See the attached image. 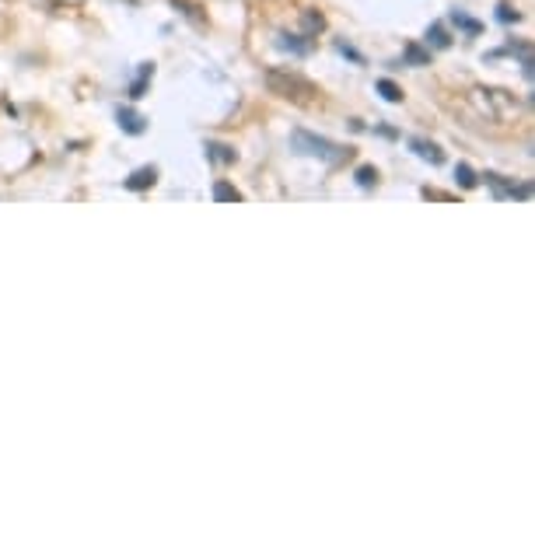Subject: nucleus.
<instances>
[{
  "label": "nucleus",
  "mask_w": 535,
  "mask_h": 535,
  "mask_svg": "<svg viewBox=\"0 0 535 535\" xmlns=\"http://www.w3.org/2000/svg\"><path fill=\"white\" fill-rule=\"evenodd\" d=\"M469 102H472L486 119H493V123H511V119H518V112H522L518 94H511V91H504V88H472L469 91Z\"/></svg>",
  "instance_id": "nucleus-1"
},
{
  "label": "nucleus",
  "mask_w": 535,
  "mask_h": 535,
  "mask_svg": "<svg viewBox=\"0 0 535 535\" xmlns=\"http://www.w3.org/2000/svg\"><path fill=\"white\" fill-rule=\"evenodd\" d=\"M290 151L319 158V161H329V165H336V161H343L350 154L347 147H340V144H333V140H326V137H319L312 130H290Z\"/></svg>",
  "instance_id": "nucleus-2"
},
{
  "label": "nucleus",
  "mask_w": 535,
  "mask_h": 535,
  "mask_svg": "<svg viewBox=\"0 0 535 535\" xmlns=\"http://www.w3.org/2000/svg\"><path fill=\"white\" fill-rule=\"evenodd\" d=\"M266 88L273 94H280V98H294V102H315V94L319 88L308 81V78H301V74H294V70H287V67H273L266 70Z\"/></svg>",
  "instance_id": "nucleus-3"
},
{
  "label": "nucleus",
  "mask_w": 535,
  "mask_h": 535,
  "mask_svg": "<svg viewBox=\"0 0 535 535\" xmlns=\"http://www.w3.org/2000/svg\"><path fill=\"white\" fill-rule=\"evenodd\" d=\"M276 49H283V53H290V56H308L312 53V39L308 35H276Z\"/></svg>",
  "instance_id": "nucleus-4"
},
{
  "label": "nucleus",
  "mask_w": 535,
  "mask_h": 535,
  "mask_svg": "<svg viewBox=\"0 0 535 535\" xmlns=\"http://www.w3.org/2000/svg\"><path fill=\"white\" fill-rule=\"evenodd\" d=\"M410 151H417L424 161H431V165H441L445 161V151L434 144V140H424V137H410Z\"/></svg>",
  "instance_id": "nucleus-5"
},
{
  "label": "nucleus",
  "mask_w": 535,
  "mask_h": 535,
  "mask_svg": "<svg viewBox=\"0 0 535 535\" xmlns=\"http://www.w3.org/2000/svg\"><path fill=\"white\" fill-rule=\"evenodd\" d=\"M116 119H119L123 133H130V137H140V133L147 130V119H144L140 112H133V109H119V112H116Z\"/></svg>",
  "instance_id": "nucleus-6"
},
{
  "label": "nucleus",
  "mask_w": 535,
  "mask_h": 535,
  "mask_svg": "<svg viewBox=\"0 0 535 535\" xmlns=\"http://www.w3.org/2000/svg\"><path fill=\"white\" fill-rule=\"evenodd\" d=\"M402 63H406V67H431V46L406 42V49H402Z\"/></svg>",
  "instance_id": "nucleus-7"
},
{
  "label": "nucleus",
  "mask_w": 535,
  "mask_h": 535,
  "mask_svg": "<svg viewBox=\"0 0 535 535\" xmlns=\"http://www.w3.org/2000/svg\"><path fill=\"white\" fill-rule=\"evenodd\" d=\"M158 182V168L154 165H144V168H137L133 176L126 178V189H133V192H144V189H151Z\"/></svg>",
  "instance_id": "nucleus-8"
},
{
  "label": "nucleus",
  "mask_w": 535,
  "mask_h": 535,
  "mask_svg": "<svg viewBox=\"0 0 535 535\" xmlns=\"http://www.w3.org/2000/svg\"><path fill=\"white\" fill-rule=\"evenodd\" d=\"M448 21H451L455 28H462V32H465L469 39H476V35L483 32V21H479V18H469V14H465V11H458V7H455V11L448 14Z\"/></svg>",
  "instance_id": "nucleus-9"
},
{
  "label": "nucleus",
  "mask_w": 535,
  "mask_h": 535,
  "mask_svg": "<svg viewBox=\"0 0 535 535\" xmlns=\"http://www.w3.org/2000/svg\"><path fill=\"white\" fill-rule=\"evenodd\" d=\"M207 158L217 161V165H235V151L221 140H207Z\"/></svg>",
  "instance_id": "nucleus-10"
},
{
  "label": "nucleus",
  "mask_w": 535,
  "mask_h": 535,
  "mask_svg": "<svg viewBox=\"0 0 535 535\" xmlns=\"http://www.w3.org/2000/svg\"><path fill=\"white\" fill-rule=\"evenodd\" d=\"M486 185L493 189V196L497 199H511V192H515V182L511 178H504V176H497V172H486Z\"/></svg>",
  "instance_id": "nucleus-11"
},
{
  "label": "nucleus",
  "mask_w": 535,
  "mask_h": 535,
  "mask_svg": "<svg viewBox=\"0 0 535 535\" xmlns=\"http://www.w3.org/2000/svg\"><path fill=\"white\" fill-rule=\"evenodd\" d=\"M322 28H326V18H322L319 11H301V35L312 39V35H319Z\"/></svg>",
  "instance_id": "nucleus-12"
},
{
  "label": "nucleus",
  "mask_w": 535,
  "mask_h": 535,
  "mask_svg": "<svg viewBox=\"0 0 535 535\" xmlns=\"http://www.w3.org/2000/svg\"><path fill=\"white\" fill-rule=\"evenodd\" d=\"M151 78H154V63H140V67H137V81L130 85V98H144Z\"/></svg>",
  "instance_id": "nucleus-13"
},
{
  "label": "nucleus",
  "mask_w": 535,
  "mask_h": 535,
  "mask_svg": "<svg viewBox=\"0 0 535 535\" xmlns=\"http://www.w3.org/2000/svg\"><path fill=\"white\" fill-rule=\"evenodd\" d=\"M427 46H434V49H448V46H451V35L445 32L441 21H434V25L427 28Z\"/></svg>",
  "instance_id": "nucleus-14"
},
{
  "label": "nucleus",
  "mask_w": 535,
  "mask_h": 535,
  "mask_svg": "<svg viewBox=\"0 0 535 535\" xmlns=\"http://www.w3.org/2000/svg\"><path fill=\"white\" fill-rule=\"evenodd\" d=\"M214 199H217V203H238L242 192H238L231 182H217V185H214Z\"/></svg>",
  "instance_id": "nucleus-15"
},
{
  "label": "nucleus",
  "mask_w": 535,
  "mask_h": 535,
  "mask_svg": "<svg viewBox=\"0 0 535 535\" xmlns=\"http://www.w3.org/2000/svg\"><path fill=\"white\" fill-rule=\"evenodd\" d=\"M374 88H378V94H381L385 102H402V88H399L395 81H388V78H381Z\"/></svg>",
  "instance_id": "nucleus-16"
},
{
  "label": "nucleus",
  "mask_w": 535,
  "mask_h": 535,
  "mask_svg": "<svg viewBox=\"0 0 535 535\" xmlns=\"http://www.w3.org/2000/svg\"><path fill=\"white\" fill-rule=\"evenodd\" d=\"M455 182H458L462 189H476V185H479V176H476L469 165H455Z\"/></svg>",
  "instance_id": "nucleus-17"
},
{
  "label": "nucleus",
  "mask_w": 535,
  "mask_h": 535,
  "mask_svg": "<svg viewBox=\"0 0 535 535\" xmlns=\"http://www.w3.org/2000/svg\"><path fill=\"white\" fill-rule=\"evenodd\" d=\"M354 178H357V185L360 189H374L378 185V172H374V165H360L354 172Z\"/></svg>",
  "instance_id": "nucleus-18"
},
{
  "label": "nucleus",
  "mask_w": 535,
  "mask_h": 535,
  "mask_svg": "<svg viewBox=\"0 0 535 535\" xmlns=\"http://www.w3.org/2000/svg\"><path fill=\"white\" fill-rule=\"evenodd\" d=\"M333 46H336V53H340V56H347V60H354L357 67H364V63H367V60H364V56L357 53V49H354V46H350V42H343V39H336Z\"/></svg>",
  "instance_id": "nucleus-19"
},
{
  "label": "nucleus",
  "mask_w": 535,
  "mask_h": 535,
  "mask_svg": "<svg viewBox=\"0 0 535 535\" xmlns=\"http://www.w3.org/2000/svg\"><path fill=\"white\" fill-rule=\"evenodd\" d=\"M497 21H504V25H515V21H522V14H518L515 7L500 4V7H497Z\"/></svg>",
  "instance_id": "nucleus-20"
},
{
  "label": "nucleus",
  "mask_w": 535,
  "mask_h": 535,
  "mask_svg": "<svg viewBox=\"0 0 535 535\" xmlns=\"http://www.w3.org/2000/svg\"><path fill=\"white\" fill-rule=\"evenodd\" d=\"M172 4H176L178 11H182V14H185V18H192V21H199V14H196V7H192V4H185V0H172Z\"/></svg>",
  "instance_id": "nucleus-21"
}]
</instances>
